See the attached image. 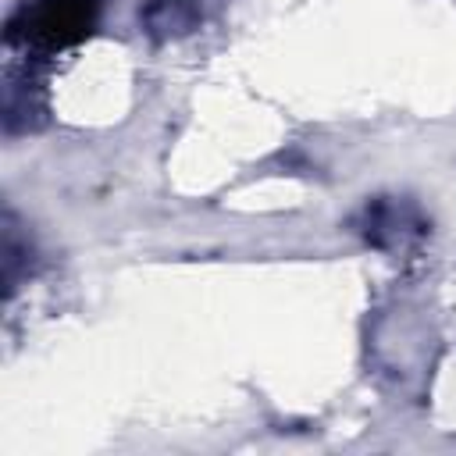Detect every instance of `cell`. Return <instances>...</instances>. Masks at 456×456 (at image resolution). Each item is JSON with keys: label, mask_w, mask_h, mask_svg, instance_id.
<instances>
[{"label": "cell", "mask_w": 456, "mask_h": 456, "mask_svg": "<svg viewBox=\"0 0 456 456\" xmlns=\"http://www.w3.org/2000/svg\"><path fill=\"white\" fill-rule=\"evenodd\" d=\"M25 82H14V75L7 71V86H4V125L7 132H28L43 125L46 114V100H43V86L28 82V89H21Z\"/></svg>", "instance_id": "4"}, {"label": "cell", "mask_w": 456, "mask_h": 456, "mask_svg": "<svg viewBox=\"0 0 456 456\" xmlns=\"http://www.w3.org/2000/svg\"><path fill=\"white\" fill-rule=\"evenodd\" d=\"M360 232L367 242L381 249H395V246L413 242L424 232V221L406 200H374L360 214Z\"/></svg>", "instance_id": "3"}, {"label": "cell", "mask_w": 456, "mask_h": 456, "mask_svg": "<svg viewBox=\"0 0 456 456\" xmlns=\"http://www.w3.org/2000/svg\"><path fill=\"white\" fill-rule=\"evenodd\" d=\"M221 0H146L139 11V25L150 39L171 43L200 32L214 14Z\"/></svg>", "instance_id": "2"}, {"label": "cell", "mask_w": 456, "mask_h": 456, "mask_svg": "<svg viewBox=\"0 0 456 456\" xmlns=\"http://www.w3.org/2000/svg\"><path fill=\"white\" fill-rule=\"evenodd\" d=\"M32 264H36V249L28 242V235H21L14 214L7 210L4 214V256H0V267H4V292L14 296V289L21 285V278L32 274Z\"/></svg>", "instance_id": "5"}, {"label": "cell", "mask_w": 456, "mask_h": 456, "mask_svg": "<svg viewBox=\"0 0 456 456\" xmlns=\"http://www.w3.org/2000/svg\"><path fill=\"white\" fill-rule=\"evenodd\" d=\"M100 25V0H25L11 11L4 39L25 57H53L86 43Z\"/></svg>", "instance_id": "1"}]
</instances>
